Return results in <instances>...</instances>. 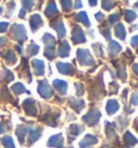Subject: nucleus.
I'll return each instance as SVG.
<instances>
[{
	"label": "nucleus",
	"instance_id": "nucleus-25",
	"mask_svg": "<svg viewBox=\"0 0 138 148\" xmlns=\"http://www.w3.org/2000/svg\"><path fill=\"white\" fill-rule=\"evenodd\" d=\"M12 91L17 95L20 94V93H24V92H27V91H26V89H25V86L20 82L13 84V86H12ZM27 93H29V92H27Z\"/></svg>",
	"mask_w": 138,
	"mask_h": 148
},
{
	"label": "nucleus",
	"instance_id": "nucleus-50",
	"mask_svg": "<svg viewBox=\"0 0 138 148\" xmlns=\"http://www.w3.org/2000/svg\"><path fill=\"white\" fill-rule=\"evenodd\" d=\"M16 49H17V51H18V52H20V54L23 53V49H22V48H20V45H16Z\"/></svg>",
	"mask_w": 138,
	"mask_h": 148
},
{
	"label": "nucleus",
	"instance_id": "nucleus-13",
	"mask_svg": "<svg viewBox=\"0 0 138 148\" xmlns=\"http://www.w3.org/2000/svg\"><path fill=\"white\" fill-rule=\"evenodd\" d=\"M119 103L115 99H110L107 102V106H106V111L108 115H113L114 112H117L119 110Z\"/></svg>",
	"mask_w": 138,
	"mask_h": 148
},
{
	"label": "nucleus",
	"instance_id": "nucleus-15",
	"mask_svg": "<svg viewBox=\"0 0 138 148\" xmlns=\"http://www.w3.org/2000/svg\"><path fill=\"white\" fill-rule=\"evenodd\" d=\"M70 53V47H69L68 42L63 41L59 45V49H58V54L61 58H67Z\"/></svg>",
	"mask_w": 138,
	"mask_h": 148
},
{
	"label": "nucleus",
	"instance_id": "nucleus-1",
	"mask_svg": "<svg viewBox=\"0 0 138 148\" xmlns=\"http://www.w3.org/2000/svg\"><path fill=\"white\" fill-rule=\"evenodd\" d=\"M77 58L79 63L83 66L93 65L94 60L89 54V51L86 49H79L77 51Z\"/></svg>",
	"mask_w": 138,
	"mask_h": 148
},
{
	"label": "nucleus",
	"instance_id": "nucleus-36",
	"mask_svg": "<svg viewBox=\"0 0 138 148\" xmlns=\"http://www.w3.org/2000/svg\"><path fill=\"white\" fill-rule=\"evenodd\" d=\"M93 49H94V51H95V53L97 54L98 56H99V55H100V56L104 55L102 50V45H99V43H95V45H93Z\"/></svg>",
	"mask_w": 138,
	"mask_h": 148
},
{
	"label": "nucleus",
	"instance_id": "nucleus-52",
	"mask_svg": "<svg viewBox=\"0 0 138 148\" xmlns=\"http://www.w3.org/2000/svg\"><path fill=\"white\" fill-rule=\"evenodd\" d=\"M1 12H2V8L0 7V14H1Z\"/></svg>",
	"mask_w": 138,
	"mask_h": 148
},
{
	"label": "nucleus",
	"instance_id": "nucleus-27",
	"mask_svg": "<svg viewBox=\"0 0 138 148\" xmlns=\"http://www.w3.org/2000/svg\"><path fill=\"white\" fill-rule=\"evenodd\" d=\"M4 58H5V61L9 63V64H14V63L16 62V58H15V54L13 53V51H8L7 53L3 55Z\"/></svg>",
	"mask_w": 138,
	"mask_h": 148
},
{
	"label": "nucleus",
	"instance_id": "nucleus-33",
	"mask_svg": "<svg viewBox=\"0 0 138 148\" xmlns=\"http://www.w3.org/2000/svg\"><path fill=\"white\" fill-rule=\"evenodd\" d=\"M61 7L65 11H70V9L72 7V3H71V0H61Z\"/></svg>",
	"mask_w": 138,
	"mask_h": 148
},
{
	"label": "nucleus",
	"instance_id": "nucleus-32",
	"mask_svg": "<svg viewBox=\"0 0 138 148\" xmlns=\"http://www.w3.org/2000/svg\"><path fill=\"white\" fill-rule=\"evenodd\" d=\"M117 74H118V77L120 79H125L126 78V70H125V67L124 66H119L118 67V71H117Z\"/></svg>",
	"mask_w": 138,
	"mask_h": 148
},
{
	"label": "nucleus",
	"instance_id": "nucleus-5",
	"mask_svg": "<svg viewBox=\"0 0 138 148\" xmlns=\"http://www.w3.org/2000/svg\"><path fill=\"white\" fill-rule=\"evenodd\" d=\"M72 42L74 45L78 43H82V42H85V37H84V33L82 30L81 27L79 26H74L72 29Z\"/></svg>",
	"mask_w": 138,
	"mask_h": 148
},
{
	"label": "nucleus",
	"instance_id": "nucleus-9",
	"mask_svg": "<svg viewBox=\"0 0 138 148\" xmlns=\"http://www.w3.org/2000/svg\"><path fill=\"white\" fill-rule=\"evenodd\" d=\"M97 142H98L97 137H95L94 135H91V134H87V135H85V137L80 142L79 146L81 148H85V147H89V146H92V145H94V144H96Z\"/></svg>",
	"mask_w": 138,
	"mask_h": 148
},
{
	"label": "nucleus",
	"instance_id": "nucleus-17",
	"mask_svg": "<svg viewBox=\"0 0 138 148\" xmlns=\"http://www.w3.org/2000/svg\"><path fill=\"white\" fill-rule=\"evenodd\" d=\"M69 103L71 105L74 110L77 111V112H80L81 109L84 107V101H82V99H69Z\"/></svg>",
	"mask_w": 138,
	"mask_h": 148
},
{
	"label": "nucleus",
	"instance_id": "nucleus-39",
	"mask_svg": "<svg viewBox=\"0 0 138 148\" xmlns=\"http://www.w3.org/2000/svg\"><path fill=\"white\" fill-rule=\"evenodd\" d=\"M130 103L132 105H138V93H133L132 94V99H130Z\"/></svg>",
	"mask_w": 138,
	"mask_h": 148
},
{
	"label": "nucleus",
	"instance_id": "nucleus-16",
	"mask_svg": "<svg viewBox=\"0 0 138 148\" xmlns=\"http://www.w3.org/2000/svg\"><path fill=\"white\" fill-rule=\"evenodd\" d=\"M121 45H119L117 41H110L109 43V47H108V51H109V54L111 56H114V55H117V54L121 51Z\"/></svg>",
	"mask_w": 138,
	"mask_h": 148
},
{
	"label": "nucleus",
	"instance_id": "nucleus-8",
	"mask_svg": "<svg viewBox=\"0 0 138 148\" xmlns=\"http://www.w3.org/2000/svg\"><path fill=\"white\" fill-rule=\"evenodd\" d=\"M29 25H30V28L33 32H36L37 29L40 27L41 25H42V20H41V17L39 14H33L30 18H29Z\"/></svg>",
	"mask_w": 138,
	"mask_h": 148
},
{
	"label": "nucleus",
	"instance_id": "nucleus-43",
	"mask_svg": "<svg viewBox=\"0 0 138 148\" xmlns=\"http://www.w3.org/2000/svg\"><path fill=\"white\" fill-rule=\"evenodd\" d=\"M130 45H133V47H138V36H134V37L132 38Z\"/></svg>",
	"mask_w": 138,
	"mask_h": 148
},
{
	"label": "nucleus",
	"instance_id": "nucleus-12",
	"mask_svg": "<svg viewBox=\"0 0 138 148\" xmlns=\"http://www.w3.org/2000/svg\"><path fill=\"white\" fill-rule=\"evenodd\" d=\"M53 86L61 95H65L67 93V82H65V81L59 80V79H55L53 81Z\"/></svg>",
	"mask_w": 138,
	"mask_h": 148
},
{
	"label": "nucleus",
	"instance_id": "nucleus-18",
	"mask_svg": "<svg viewBox=\"0 0 138 148\" xmlns=\"http://www.w3.org/2000/svg\"><path fill=\"white\" fill-rule=\"evenodd\" d=\"M114 32H115V36L121 39V40H125L126 37V33H125V28L122 23H118L117 26L114 27Z\"/></svg>",
	"mask_w": 138,
	"mask_h": 148
},
{
	"label": "nucleus",
	"instance_id": "nucleus-22",
	"mask_svg": "<svg viewBox=\"0 0 138 148\" xmlns=\"http://www.w3.org/2000/svg\"><path fill=\"white\" fill-rule=\"evenodd\" d=\"M76 21L77 22H81L83 25H85L86 27H89L91 26V23H89V17H87V14H86V12H80L78 13V15L76 16Z\"/></svg>",
	"mask_w": 138,
	"mask_h": 148
},
{
	"label": "nucleus",
	"instance_id": "nucleus-47",
	"mask_svg": "<svg viewBox=\"0 0 138 148\" xmlns=\"http://www.w3.org/2000/svg\"><path fill=\"white\" fill-rule=\"evenodd\" d=\"M89 2L91 4V7H95L97 4V0H89Z\"/></svg>",
	"mask_w": 138,
	"mask_h": 148
},
{
	"label": "nucleus",
	"instance_id": "nucleus-10",
	"mask_svg": "<svg viewBox=\"0 0 138 148\" xmlns=\"http://www.w3.org/2000/svg\"><path fill=\"white\" fill-rule=\"evenodd\" d=\"M56 66L58 71L63 75H71L73 73V67L70 64H68V63L58 62L56 64Z\"/></svg>",
	"mask_w": 138,
	"mask_h": 148
},
{
	"label": "nucleus",
	"instance_id": "nucleus-2",
	"mask_svg": "<svg viewBox=\"0 0 138 148\" xmlns=\"http://www.w3.org/2000/svg\"><path fill=\"white\" fill-rule=\"evenodd\" d=\"M100 117H102L100 111L97 110V109H92L84 117H82V120L84 122H86L89 125H95V124H97L98 120L100 119Z\"/></svg>",
	"mask_w": 138,
	"mask_h": 148
},
{
	"label": "nucleus",
	"instance_id": "nucleus-53",
	"mask_svg": "<svg viewBox=\"0 0 138 148\" xmlns=\"http://www.w3.org/2000/svg\"><path fill=\"white\" fill-rule=\"evenodd\" d=\"M136 129H137V131H138V124H137V125H136Z\"/></svg>",
	"mask_w": 138,
	"mask_h": 148
},
{
	"label": "nucleus",
	"instance_id": "nucleus-51",
	"mask_svg": "<svg viewBox=\"0 0 138 148\" xmlns=\"http://www.w3.org/2000/svg\"><path fill=\"white\" fill-rule=\"evenodd\" d=\"M135 8L138 9V1H137V2H136V3H135Z\"/></svg>",
	"mask_w": 138,
	"mask_h": 148
},
{
	"label": "nucleus",
	"instance_id": "nucleus-4",
	"mask_svg": "<svg viewBox=\"0 0 138 148\" xmlns=\"http://www.w3.org/2000/svg\"><path fill=\"white\" fill-rule=\"evenodd\" d=\"M38 93L43 99H49L53 95V91L49 86V83L45 80H42V81H39V84H38Z\"/></svg>",
	"mask_w": 138,
	"mask_h": 148
},
{
	"label": "nucleus",
	"instance_id": "nucleus-3",
	"mask_svg": "<svg viewBox=\"0 0 138 148\" xmlns=\"http://www.w3.org/2000/svg\"><path fill=\"white\" fill-rule=\"evenodd\" d=\"M12 35H13V38L20 42L25 41L26 38H27L25 27L23 25H20V24H14L12 26Z\"/></svg>",
	"mask_w": 138,
	"mask_h": 148
},
{
	"label": "nucleus",
	"instance_id": "nucleus-31",
	"mask_svg": "<svg viewBox=\"0 0 138 148\" xmlns=\"http://www.w3.org/2000/svg\"><path fill=\"white\" fill-rule=\"evenodd\" d=\"M39 52V45H37L36 43H31V45L28 47V54L29 55H36L37 53Z\"/></svg>",
	"mask_w": 138,
	"mask_h": 148
},
{
	"label": "nucleus",
	"instance_id": "nucleus-14",
	"mask_svg": "<svg viewBox=\"0 0 138 148\" xmlns=\"http://www.w3.org/2000/svg\"><path fill=\"white\" fill-rule=\"evenodd\" d=\"M42 40L45 43V49H55V38L51 34H44Z\"/></svg>",
	"mask_w": 138,
	"mask_h": 148
},
{
	"label": "nucleus",
	"instance_id": "nucleus-24",
	"mask_svg": "<svg viewBox=\"0 0 138 148\" xmlns=\"http://www.w3.org/2000/svg\"><path fill=\"white\" fill-rule=\"evenodd\" d=\"M1 143L5 148H15L14 143H13V138L11 136H4L1 140Z\"/></svg>",
	"mask_w": 138,
	"mask_h": 148
},
{
	"label": "nucleus",
	"instance_id": "nucleus-44",
	"mask_svg": "<svg viewBox=\"0 0 138 148\" xmlns=\"http://www.w3.org/2000/svg\"><path fill=\"white\" fill-rule=\"evenodd\" d=\"M82 7V0H76L74 2V9H80Z\"/></svg>",
	"mask_w": 138,
	"mask_h": 148
},
{
	"label": "nucleus",
	"instance_id": "nucleus-20",
	"mask_svg": "<svg viewBox=\"0 0 138 148\" xmlns=\"http://www.w3.org/2000/svg\"><path fill=\"white\" fill-rule=\"evenodd\" d=\"M124 142H125V145L127 148L132 147V146H134L135 144H137L138 143V140H136L128 131L125 132V134H124Z\"/></svg>",
	"mask_w": 138,
	"mask_h": 148
},
{
	"label": "nucleus",
	"instance_id": "nucleus-49",
	"mask_svg": "<svg viewBox=\"0 0 138 148\" xmlns=\"http://www.w3.org/2000/svg\"><path fill=\"white\" fill-rule=\"evenodd\" d=\"M3 43H5V39L4 38H0V47L3 45Z\"/></svg>",
	"mask_w": 138,
	"mask_h": 148
},
{
	"label": "nucleus",
	"instance_id": "nucleus-41",
	"mask_svg": "<svg viewBox=\"0 0 138 148\" xmlns=\"http://www.w3.org/2000/svg\"><path fill=\"white\" fill-rule=\"evenodd\" d=\"M8 23L7 22H0V33H3L7 30V27H8Z\"/></svg>",
	"mask_w": 138,
	"mask_h": 148
},
{
	"label": "nucleus",
	"instance_id": "nucleus-37",
	"mask_svg": "<svg viewBox=\"0 0 138 148\" xmlns=\"http://www.w3.org/2000/svg\"><path fill=\"white\" fill-rule=\"evenodd\" d=\"M119 18H120V15H119L118 13H113V14H111V15L108 17L109 23H111V24H113V23H115L117 21H119Z\"/></svg>",
	"mask_w": 138,
	"mask_h": 148
},
{
	"label": "nucleus",
	"instance_id": "nucleus-40",
	"mask_svg": "<svg viewBox=\"0 0 138 148\" xmlns=\"http://www.w3.org/2000/svg\"><path fill=\"white\" fill-rule=\"evenodd\" d=\"M100 33L105 36L106 39H108V40H111V36H110V32H109V29L108 28H106V29H102L100 28Z\"/></svg>",
	"mask_w": 138,
	"mask_h": 148
},
{
	"label": "nucleus",
	"instance_id": "nucleus-19",
	"mask_svg": "<svg viewBox=\"0 0 138 148\" xmlns=\"http://www.w3.org/2000/svg\"><path fill=\"white\" fill-rule=\"evenodd\" d=\"M57 12H58V11H57V8H56V3H55L54 1H51V2H49V3H48V5H46L45 11H44L45 15H46L48 17H51L52 15L56 14Z\"/></svg>",
	"mask_w": 138,
	"mask_h": 148
},
{
	"label": "nucleus",
	"instance_id": "nucleus-46",
	"mask_svg": "<svg viewBox=\"0 0 138 148\" xmlns=\"http://www.w3.org/2000/svg\"><path fill=\"white\" fill-rule=\"evenodd\" d=\"M25 11H26V10H25L24 8L20 11V15H18V17H20V18H23V17L25 16Z\"/></svg>",
	"mask_w": 138,
	"mask_h": 148
},
{
	"label": "nucleus",
	"instance_id": "nucleus-7",
	"mask_svg": "<svg viewBox=\"0 0 138 148\" xmlns=\"http://www.w3.org/2000/svg\"><path fill=\"white\" fill-rule=\"evenodd\" d=\"M63 145H64V140H63V135L61 133L57 135H53L48 140V146H50V147L63 148Z\"/></svg>",
	"mask_w": 138,
	"mask_h": 148
},
{
	"label": "nucleus",
	"instance_id": "nucleus-48",
	"mask_svg": "<svg viewBox=\"0 0 138 148\" xmlns=\"http://www.w3.org/2000/svg\"><path fill=\"white\" fill-rule=\"evenodd\" d=\"M133 70H134V73L138 76V64H136V65H134V67H133Z\"/></svg>",
	"mask_w": 138,
	"mask_h": 148
},
{
	"label": "nucleus",
	"instance_id": "nucleus-45",
	"mask_svg": "<svg viewBox=\"0 0 138 148\" xmlns=\"http://www.w3.org/2000/svg\"><path fill=\"white\" fill-rule=\"evenodd\" d=\"M95 17H96V20H97V21H102V20H104V14H102V13H96V15H95Z\"/></svg>",
	"mask_w": 138,
	"mask_h": 148
},
{
	"label": "nucleus",
	"instance_id": "nucleus-35",
	"mask_svg": "<svg viewBox=\"0 0 138 148\" xmlns=\"http://www.w3.org/2000/svg\"><path fill=\"white\" fill-rule=\"evenodd\" d=\"M23 2V7H24L25 10H30L33 5V0H22Z\"/></svg>",
	"mask_w": 138,
	"mask_h": 148
},
{
	"label": "nucleus",
	"instance_id": "nucleus-30",
	"mask_svg": "<svg viewBox=\"0 0 138 148\" xmlns=\"http://www.w3.org/2000/svg\"><path fill=\"white\" fill-rule=\"evenodd\" d=\"M137 17V14L134 12V11H132V10H126L125 11V21L127 23H130V22H133Z\"/></svg>",
	"mask_w": 138,
	"mask_h": 148
},
{
	"label": "nucleus",
	"instance_id": "nucleus-28",
	"mask_svg": "<svg viewBox=\"0 0 138 148\" xmlns=\"http://www.w3.org/2000/svg\"><path fill=\"white\" fill-rule=\"evenodd\" d=\"M26 127H22V125H20V127H17V130H16V135L17 137H18V140H20V143L22 144L23 142H24V136L25 134H26Z\"/></svg>",
	"mask_w": 138,
	"mask_h": 148
},
{
	"label": "nucleus",
	"instance_id": "nucleus-11",
	"mask_svg": "<svg viewBox=\"0 0 138 148\" xmlns=\"http://www.w3.org/2000/svg\"><path fill=\"white\" fill-rule=\"evenodd\" d=\"M31 65H33V68L35 70V74L37 76H42L44 75V64L42 61L40 60H33L31 62Z\"/></svg>",
	"mask_w": 138,
	"mask_h": 148
},
{
	"label": "nucleus",
	"instance_id": "nucleus-26",
	"mask_svg": "<svg viewBox=\"0 0 138 148\" xmlns=\"http://www.w3.org/2000/svg\"><path fill=\"white\" fill-rule=\"evenodd\" d=\"M83 130H84V127H82V125H79V124H71V125H70V127H69V131H70V133H71V134H73L74 136L78 135V134H80Z\"/></svg>",
	"mask_w": 138,
	"mask_h": 148
},
{
	"label": "nucleus",
	"instance_id": "nucleus-42",
	"mask_svg": "<svg viewBox=\"0 0 138 148\" xmlns=\"http://www.w3.org/2000/svg\"><path fill=\"white\" fill-rule=\"evenodd\" d=\"M14 8H15V3L14 2H10V3L8 4V9H9V14H8V16H10L11 15V12H12L13 10H14Z\"/></svg>",
	"mask_w": 138,
	"mask_h": 148
},
{
	"label": "nucleus",
	"instance_id": "nucleus-21",
	"mask_svg": "<svg viewBox=\"0 0 138 148\" xmlns=\"http://www.w3.org/2000/svg\"><path fill=\"white\" fill-rule=\"evenodd\" d=\"M40 136H41L40 127H37L35 130H30V131H29V143H30V144H33Z\"/></svg>",
	"mask_w": 138,
	"mask_h": 148
},
{
	"label": "nucleus",
	"instance_id": "nucleus-23",
	"mask_svg": "<svg viewBox=\"0 0 138 148\" xmlns=\"http://www.w3.org/2000/svg\"><path fill=\"white\" fill-rule=\"evenodd\" d=\"M52 26L54 27V29L57 32V34H58V37H59V38H63L66 35V29H65V26H64V24H63V22H58V23H56V25H52Z\"/></svg>",
	"mask_w": 138,
	"mask_h": 148
},
{
	"label": "nucleus",
	"instance_id": "nucleus-34",
	"mask_svg": "<svg viewBox=\"0 0 138 148\" xmlns=\"http://www.w3.org/2000/svg\"><path fill=\"white\" fill-rule=\"evenodd\" d=\"M3 78H4V80H5L7 82H10L11 80H13V79H14V76H13V74L10 71V70L4 69L3 70Z\"/></svg>",
	"mask_w": 138,
	"mask_h": 148
},
{
	"label": "nucleus",
	"instance_id": "nucleus-38",
	"mask_svg": "<svg viewBox=\"0 0 138 148\" xmlns=\"http://www.w3.org/2000/svg\"><path fill=\"white\" fill-rule=\"evenodd\" d=\"M74 86L77 88V95H82L83 93H84V90H83V86H82L81 83H76L74 84Z\"/></svg>",
	"mask_w": 138,
	"mask_h": 148
},
{
	"label": "nucleus",
	"instance_id": "nucleus-6",
	"mask_svg": "<svg viewBox=\"0 0 138 148\" xmlns=\"http://www.w3.org/2000/svg\"><path fill=\"white\" fill-rule=\"evenodd\" d=\"M23 108L26 111V114L29 116H36L37 115V108L35 106V102L31 99H27L23 103Z\"/></svg>",
	"mask_w": 138,
	"mask_h": 148
},
{
	"label": "nucleus",
	"instance_id": "nucleus-29",
	"mask_svg": "<svg viewBox=\"0 0 138 148\" xmlns=\"http://www.w3.org/2000/svg\"><path fill=\"white\" fill-rule=\"evenodd\" d=\"M115 0H102V9H105L107 11H109L114 7Z\"/></svg>",
	"mask_w": 138,
	"mask_h": 148
}]
</instances>
